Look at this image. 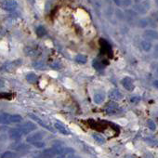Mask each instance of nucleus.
Instances as JSON below:
<instances>
[{
    "instance_id": "1",
    "label": "nucleus",
    "mask_w": 158,
    "mask_h": 158,
    "mask_svg": "<svg viewBox=\"0 0 158 158\" xmlns=\"http://www.w3.org/2000/svg\"><path fill=\"white\" fill-rule=\"evenodd\" d=\"M22 60H15L12 62H7L1 67V70L6 71V72H12V71L17 69L22 64Z\"/></svg>"
},
{
    "instance_id": "2",
    "label": "nucleus",
    "mask_w": 158,
    "mask_h": 158,
    "mask_svg": "<svg viewBox=\"0 0 158 158\" xmlns=\"http://www.w3.org/2000/svg\"><path fill=\"white\" fill-rule=\"evenodd\" d=\"M105 112L108 114H117L121 112V108L115 102H110L105 106Z\"/></svg>"
},
{
    "instance_id": "3",
    "label": "nucleus",
    "mask_w": 158,
    "mask_h": 158,
    "mask_svg": "<svg viewBox=\"0 0 158 158\" xmlns=\"http://www.w3.org/2000/svg\"><path fill=\"white\" fill-rule=\"evenodd\" d=\"M19 128L22 131L23 134H27V133L34 131L36 128V124H34L33 122H26V123L21 125Z\"/></svg>"
},
{
    "instance_id": "4",
    "label": "nucleus",
    "mask_w": 158,
    "mask_h": 158,
    "mask_svg": "<svg viewBox=\"0 0 158 158\" xmlns=\"http://www.w3.org/2000/svg\"><path fill=\"white\" fill-rule=\"evenodd\" d=\"M121 84H122V86L124 87L125 89H127L128 91H133V89H134V88H135L133 80L128 76L124 77L121 81Z\"/></svg>"
},
{
    "instance_id": "5",
    "label": "nucleus",
    "mask_w": 158,
    "mask_h": 158,
    "mask_svg": "<svg viewBox=\"0 0 158 158\" xmlns=\"http://www.w3.org/2000/svg\"><path fill=\"white\" fill-rule=\"evenodd\" d=\"M143 36L147 40H158V32L154 29H147L143 32Z\"/></svg>"
},
{
    "instance_id": "6",
    "label": "nucleus",
    "mask_w": 158,
    "mask_h": 158,
    "mask_svg": "<svg viewBox=\"0 0 158 158\" xmlns=\"http://www.w3.org/2000/svg\"><path fill=\"white\" fill-rule=\"evenodd\" d=\"M18 4L15 0H6L5 3L3 4L2 7L3 10H7V11H13L16 7H17Z\"/></svg>"
},
{
    "instance_id": "7",
    "label": "nucleus",
    "mask_w": 158,
    "mask_h": 158,
    "mask_svg": "<svg viewBox=\"0 0 158 158\" xmlns=\"http://www.w3.org/2000/svg\"><path fill=\"white\" fill-rule=\"evenodd\" d=\"M93 101L96 104H102L105 101V93L103 91H98L94 94Z\"/></svg>"
},
{
    "instance_id": "8",
    "label": "nucleus",
    "mask_w": 158,
    "mask_h": 158,
    "mask_svg": "<svg viewBox=\"0 0 158 158\" xmlns=\"http://www.w3.org/2000/svg\"><path fill=\"white\" fill-rule=\"evenodd\" d=\"M23 135L22 131L18 128H12L10 130V137L11 139H20L22 136Z\"/></svg>"
},
{
    "instance_id": "9",
    "label": "nucleus",
    "mask_w": 158,
    "mask_h": 158,
    "mask_svg": "<svg viewBox=\"0 0 158 158\" xmlns=\"http://www.w3.org/2000/svg\"><path fill=\"white\" fill-rule=\"evenodd\" d=\"M42 138H43L42 133L36 132V133H35V134L29 136L27 138V141L28 142H31V143H35V142H36V141H39V140L42 139Z\"/></svg>"
},
{
    "instance_id": "10",
    "label": "nucleus",
    "mask_w": 158,
    "mask_h": 158,
    "mask_svg": "<svg viewBox=\"0 0 158 158\" xmlns=\"http://www.w3.org/2000/svg\"><path fill=\"white\" fill-rule=\"evenodd\" d=\"M110 98L113 101H120L123 99V94L120 92L118 89H113L110 92Z\"/></svg>"
},
{
    "instance_id": "11",
    "label": "nucleus",
    "mask_w": 158,
    "mask_h": 158,
    "mask_svg": "<svg viewBox=\"0 0 158 158\" xmlns=\"http://www.w3.org/2000/svg\"><path fill=\"white\" fill-rule=\"evenodd\" d=\"M140 46H141V48H142L143 50L146 51V52L151 51L152 48H153V45H152V43H151V41L147 40V39L141 41V42H140Z\"/></svg>"
},
{
    "instance_id": "12",
    "label": "nucleus",
    "mask_w": 158,
    "mask_h": 158,
    "mask_svg": "<svg viewBox=\"0 0 158 158\" xmlns=\"http://www.w3.org/2000/svg\"><path fill=\"white\" fill-rule=\"evenodd\" d=\"M134 10L138 14H140V15H144V14H146L147 12H148V10L146 9V7L141 4V2L140 3H138L137 5H135L134 6Z\"/></svg>"
},
{
    "instance_id": "13",
    "label": "nucleus",
    "mask_w": 158,
    "mask_h": 158,
    "mask_svg": "<svg viewBox=\"0 0 158 158\" xmlns=\"http://www.w3.org/2000/svg\"><path fill=\"white\" fill-rule=\"evenodd\" d=\"M54 127H55V128L58 131H60L62 134H63V135H70V131L67 128H66L62 123H58V122L55 123Z\"/></svg>"
},
{
    "instance_id": "14",
    "label": "nucleus",
    "mask_w": 158,
    "mask_h": 158,
    "mask_svg": "<svg viewBox=\"0 0 158 158\" xmlns=\"http://www.w3.org/2000/svg\"><path fill=\"white\" fill-rule=\"evenodd\" d=\"M29 116H30V117H31L32 119H34V120H35L36 122H37V123H38L39 125H40V126H42L43 128H47V129H48V130H50V131H53V129H52V128H51L50 127H48L47 124H45V123H44V122H43L42 120H41L40 118H38L36 115H35V114H32V113H30V114H29Z\"/></svg>"
},
{
    "instance_id": "15",
    "label": "nucleus",
    "mask_w": 158,
    "mask_h": 158,
    "mask_svg": "<svg viewBox=\"0 0 158 158\" xmlns=\"http://www.w3.org/2000/svg\"><path fill=\"white\" fill-rule=\"evenodd\" d=\"M56 152H55V150L54 148H50V149H47L45 150V151L42 153V157L43 158H53L55 156Z\"/></svg>"
},
{
    "instance_id": "16",
    "label": "nucleus",
    "mask_w": 158,
    "mask_h": 158,
    "mask_svg": "<svg viewBox=\"0 0 158 158\" xmlns=\"http://www.w3.org/2000/svg\"><path fill=\"white\" fill-rule=\"evenodd\" d=\"M92 137H93L94 140L96 141V142H97L98 144L102 145V144L105 143V138H104L102 135L99 134V133H93V134H92Z\"/></svg>"
},
{
    "instance_id": "17",
    "label": "nucleus",
    "mask_w": 158,
    "mask_h": 158,
    "mask_svg": "<svg viewBox=\"0 0 158 158\" xmlns=\"http://www.w3.org/2000/svg\"><path fill=\"white\" fill-rule=\"evenodd\" d=\"M26 80L31 84H35V83L37 82L38 77L35 73H29L28 74H26Z\"/></svg>"
},
{
    "instance_id": "18",
    "label": "nucleus",
    "mask_w": 158,
    "mask_h": 158,
    "mask_svg": "<svg viewBox=\"0 0 158 158\" xmlns=\"http://www.w3.org/2000/svg\"><path fill=\"white\" fill-rule=\"evenodd\" d=\"M92 65H93V67H94L96 70H98V71H102V70L105 68L104 64H103L101 61H99V60H94Z\"/></svg>"
},
{
    "instance_id": "19",
    "label": "nucleus",
    "mask_w": 158,
    "mask_h": 158,
    "mask_svg": "<svg viewBox=\"0 0 158 158\" xmlns=\"http://www.w3.org/2000/svg\"><path fill=\"white\" fill-rule=\"evenodd\" d=\"M150 24V20L149 19H140L137 22V25L139 28H146Z\"/></svg>"
},
{
    "instance_id": "20",
    "label": "nucleus",
    "mask_w": 158,
    "mask_h": 158,
    "mask_svg": "<svg viewBox=\"0 0 158 158\" xmlns=\"http://www.w3.org/2000/svg\"><path fill=\"white\" fill-rule=\"evenodd\" d=\"M22 121V117L20 114H12L10 117V122L13 123V124H17V123H21Z\"/></svg>"
},
{
    "instance_id": "21",
    "label": "nucleus",
    "mask_w": 158,
    "mask_h": 158,
    "mask_svg": "<svg viewBox=\"0 0 158 158\" xmlns=\"http://www.w3.org/2000/svg\"><path fill=\"white\" fill-rule=\"evenodd\" d=\"M24 53H25V55L27 56H36L37 51L36 50V49L34 47H24Z\"/></svg>"
},
{
    "instance_id": "22",
    "label": "nucleus",
    "mask_w": 158,
    "mask_h": 158,
    "mask_svg": "<svg viewBox=\"0 0 158 158\" xmlns=\"http://www.w3.org/2000/svg\"><path fill=\"white\" fill-rule=\"evenodd\" d=\"M74 60H76V62H78V63H80V64H85V63H87V62H88V58H87L86 55L79 54V55L76 56V59H74Z\"/></svg>"
},
{
    "instance_id": "23",
    "label": "nucleus",
    "mask_w": 158,
    "mask_h": 158,
    "mask_svg": "<svg viewBox=\"0 0 158 158\" xmlns=\"http://www.w3.org/2000/svg\"><path fill=\"white\" fill-rule=\"evenodd\" d=\"M10 115L9 113H1L0 114V124H9L10 122Z\"/></svg>"
},
{
    "instance_id": "24",
    "label": "nucleus",
    "mask_w": 158,
    "mask_h": 158,
    "mask_svg": "<svg viewBox=\"0 0 158 158\" xmlns=\"http://www.w3.org/2000/svg\"><path fill=\"white\" fill-rule=\"evenodd\" d=\"M33 66H34L35 68L38 69V70H44V69H46V64L42 61H37V62H34V63H33Z\"/></svg>"
},
{
    "instance_id": "25",
    "label": "nucleus",
    "mask_w": 158,
    "mask_h": 158,
    "mask_svg": "<svg viewBox=\"0 0 158 158\" xmlns=\"http://www.w3.org/2000/svg\"><path fill=\"white\" fill-rule=\"evenodd\" d=\"M47 34V31L43 26H38L36 28V35L38 37H43L44 36H46Z\"/></svg>"
},
{
    "instance_id": "26",
    "label": "nucleus",
    "mask_w": 158,
    "mask_h": 158,
    "mask_svg": "<svg viewBox=\"0 0 158 158\" xmlns=\"http://www.w3.org/2000/svg\"><path fill=\"white\" fill-rule=\"evenodd\" d=\"M132 5V0H122L121 7H128Z\"/></svg>"
},
{
    "instance_id": "27",
    "label": "nucleus",
    "mask_w": 158,
    "mask_h": 158,
    "mask_svg": "<svg viewBox=\"0 0 158 158\" xmlns=\"http://www.w3.org/2000/svg\"><path fill=\"white\" fill-rule=\"evenodd\" d=\"M115 15L119 20H124L125 19V13L122 10H120L119 9L115 10Z\"/></svg>"
},
{
    "instance_id": "28",
    "label": "nucleus",
    "mask_w": 158,
    "mask_h": 158,
    "mask_svg": "<svg viewBox=\"0 0 158 158\" xmlns=\"http://www.w3.org/2000/svg\"><path fill=\"white\" fill-rule=\"evenodd\" d=\"M148 128L151 129V130H155V128H156V125H155V123L153 121V120H149L148 121Z\"/></svg>"
},
{
    "instance_id": "29",
    "label": "nucleus",
    "mask_w": 158,
    "mask_h": 158,
    "mask_svg": "<svg viewBox=\"0 0 158 158\" xmlns=\"http://www.w3.org/2000/svg\"><path fill=\"white\" fill-rule=\"evenodd\" d=\"M141 4H142L148 10H150V7H151V2H150V0H142Z\"/></svg>"
},
{
    "instance_id": "30",
    "label": "nucleus",
    "mask_w": 158,
    "mask_h": 158,
    "mask_svg": "<svg viewBox=\"0 0 158 158\" xmlns=\"http://www.w3.org/2000/svg\"><path fill=\"white\" fill-rule=\"evenodd\" d=\"M13 97L10 93H0V99H11Z\"/></svg>"
},
{
    "instance_id": "31",
    "label": "nucleus",
    "mask_w": 158,
    "mask_h": 158,
    "mask_svg": "<svg viewBox=\"0 0 158 158\" xmlns=\"http://www.w3.org/2000/svg\"><path fill=\"white\" fill-rule=\"evenodd\" d=\"M13 157V154L11 152H5L2 154L1 158H12Z\"/></svg>"
},
{
    "instance_id": "32",
    "label": "nucleus",
    "mask_w": 158,
    "mask_h": 158,
    "mask_svg": "<svg viewBox=\"0 0 158 158\" xmlns=\"http://www.w3.org/2000/svg\"><path fill=\"white\" fill-rule=\"evenodd\" d=\"M130 101H131L132 103H138V102H140V98L139 96H133Z\"/></svg>"
},
{
    "instance_id": "33",
    "label": "nucleus",
    "mask_w": 158,
    "mask_h": 158,
    "mask_svg": "<svg viewBox=\"0 0 158 158\" xmlns=\"http://www.w3.org/2000/svg\"><path fill=\"white\" fill-rule=\"evenodd\" d=\"M34 144L36 147H38V148H41V147H43L44 145H45V143L44 142H42L41 140H39V141H36V142H35V143H33Z\"/></svg>"
},
{
    "instance_id": "34",
    "label": "nucleus",
    "mask_w": 158,
    "mask_h": 158,
    "mask_svg": "<svg viewBox=\"0 0 158 158\" xmlns=\"http://www.w3.org/2000/svg\"><path fill=\"white\" fill-rule=\"evenodd\" d=\"M154 57L155 58V59H157V58H158V45H156L154 47Z\"/></svg>"
},
{
    "instance_id": "35",
    "label": "nucleus",
    "mask_w": 158,
    "mask_h": 158,
    "mask_svg": "<svg viewBox=\"0 0 158 158\" xmlns=\"http://www.w3.org/2000/svg\"><path fill=\"white\" fill-rule=\"evenodd\" d=\"M51 67L54 68V69H60L61 65H60V63H58V62H54V63L51 64Z\"/></svg>"
},
{
    "instance_id": "36",
    "label": "nucleus",
    "mask_w": 158,
    "mask_h": 158,
    "mask_svg": "<svg viewBox=\"0 0 158 158\" xmlns=\"http://www.w3.org/2000/svg\"><path fill=\"white\" fill-rule=\"evenodd\" d=\"M153 18L154 19V22H157L158 21V13L157 12H154L153 14Z\"/></svg>"
},
{
    "instance_id": "37",
    "label": "nucleus",
    "mask_w": 158,
    "mask_h": 158,
    "mask_svg": "<svg viewBox=\"0 0 158 158\" xmlns=\"http://www.w3.org/2000/svg\"><path fill=\"white\" fill-rule=\"evenodd\" d=\"M4 86H5V81H4L3 79L0 78V88H4Z\"/></svg>"
},
{
    "instance_id": "38",
    "label": "nucleus",
    "mask_w": 158,
    "mask_h": 158,
    "mask_svg": "<svg viewBox=\"0 0 158 158\" xmlns=\"http://www.w3.org/2000/svg\"><path fill=\"white\" fill-rule=\"evenodd\" d=\"M121 1H122V0H114V3L116 4V6L121 7Z\"/></svg>"
},
{
    "instance_id": "39",
    "label": "nucleus",
    "mask_w": 158,
    "mask_h": 158,
    "mask_svg": "<svg viewBox=\"0 0 158 158\" xmlns=\"http://www.w3.org/2000/svg\"><path fill=\"white\" fill-rule=\"evenodd\" d=\"M153 84H154V87L158 89V80H154Z\"/></svg>"
},
{
    "instance_id": "40",
    "label": "nucleus",
    "mask_w": 158,
    "mask_h": 158,
    "mask_svg": "<svg viewBox=\"0 0 158 158\" xmlns=\"http://www.w3.org/2000/svg\"><path fill=\"white\" fill-rule=\"evenodd\" d=\"M68 158H81V157H79L77 155H74V154H72V155L68 156Z\"/></svg>"
},
{
    "instance_id": "41",
    "label": "nucleus",
    "mask_w": 158,
    "mask_h": 158,
    "mask_svg": "<svg viewBox=\"0 0 158 158\" xmlns=\"http://www.w3.org/2000/svg\"><path fill=\"white\" fill-rule=\"evenodd\" d=\"M126 158H134V157H133V156H131V155H128Z\"/></svg>"
},
{
    "instance_id": "42",
    "label": "nucleus",
    "mask_w": 158,
    "mask_h": 158,
    "mask_svg": "<svg viewBox=\"0 0 158 158\" xmlns=\"http://www.w3.org/2000/svg\"><path fill=\"white\" fill-rule=\"evenodd\" d=\"M155 5L158 7V0H155Z\"/></svg>"
},
{
    "instance_id": "43",
    "label": "nucleus",
    "mask_w": 158,
    "mask_h": 158,
    "mask_svg": "<svg viewBox=\"0 0 158 158\" xmlns=\"http://www.w3.org/2000/svg\"><path fill=\"white\" fill-rule=\"evenodd\" d=\"M139 1H142V0H135V2H139Z\"/></svg>"
},
{
    "instance_id": "44",
    "label": "nucleus",
    "mask_w": 158,
    "mask_h": 158,
    "mask_svg": "<svg viewBox=\"0 0 158 158\" xmlns=\"http://www.w3.org/2000/svg\"><path fill=\"white\" fill-rule=\"evenodd\" d=\"M156 74H157V76H158V68L156 69Z\"/></svg>"
},
{
    "instance_id": "45",
    "label": "nucleus",
    "mask_w": 158,
    "mask_h": 158,
    "mask_svg": "<svg viewBox=\"0 0 158 158\" xmlns=\"http://www.w3.org/2000/svg\"><path fill=\"white\" fill-rule=\"evenodd\" d=\"M58 158H63L62 156H59V157H58Z\"/></svg>"
}]
</instances>
